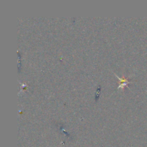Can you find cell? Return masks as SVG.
Masks as SVG:
<instances>
[{"instance_id": "7a4b0ae2", "label": "cell", "mask_w": 147, "mask_h": 147, "mask_svg": "<svg viewBox=\"0 0 147 147\" xmlns=\"http://www.w3.org/2000/svg\"><path fill=\"white\" fill-rule=\"evenodd\" d=\"M60 131H62V132H63V133H64L65 134V135H67V136H70V134H69L68 133H67V132H66L65 131H64V130H63V126H60Z\"/></svg>"}, {"instance_id": "6da1fadb", "label": "cell", "mask_w": 147, "mask_h": 147, "mask_svg": "<svg viewBox=\"0 0 147 147\" xmlns=\"http://www.w3.org/2000/svg\"><path fill=\"white\" fill-rule=\"evenodd\" d=\"M100 90H101V86L99 85L97 88V90H96V101H97L99 99V96H100Z\"/></svg>"}]
</instances>
